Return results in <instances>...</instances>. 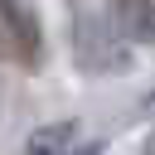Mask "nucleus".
<instances>
[{
    "mask_svg": "<svg viewBox=\"0 0 155 155\" xmlns=\"http://www.w3.org/2000/svg\"><path fill=\"white\" fill-rule=\"evenodd\" d=\"M68 44H73V68L87 78H121L136 68V53L126 48V39L116 34L111 19H97L87 10L73 15L68 24Z\"/></svg>",
    "mask_w": 155,
    "mask_h": 155,
    "instance_id": "1",
    "label": "nucleus"
},
{
    "mask_svg": "<svg viewBox=\"0 0 155 155\" xmlns=\"http://www.w3.org/2000/svg\"><path fill=\"white\" fill-rule=\"evenodd\" d=\"M136 155H155V126L145 131V140H140V150H136Z\"/></svg>",
    "mask_w": 155,
    "mask_h": 155,
    "instance_id": "6",
    "label": "nucleus"
},
{
    "mask_svg": "<svg viewBox=\"0 0 155 155\" xmlns=\"http://www.w3.org/2000/svg\"><path fill=\"white\" fill-rule=\"evenodd\" d=\"M116 34L126 44H150L155 48V0H111V15Z\"/></svg>",
    "mask_w": 155,
    "mask_h": 155,
    "instance_id": "3",
    "label": "nucleus"
},
{
    "mask_svg": "<svg viewBox=\"0 0 155 155\" xmlns=\"http://www.w3.org/2000/svg\"><path fill=\"white\" fill-rule=\"evenodd\" d=\"M0 34H5V53L19 73H39L48 48H44V24L39 10L29 0H0Z\"/></svg>",
    "mask_w": 155,
    "mask_h": 155,
    "instance_id": "2",
    "label": "nucleus"
},
{
    "mask_svg": "<svg viewBox=\"0 0 155 155\" xmlns=\"http://www.w3.org/2000/svg\"><path fill=\"white\" fill-rule=\"evenodd\" d=\"M78 121H48V126H39L29 140H24V155H73V145H78Z\"/></svg>",
    "mask_w": 155,
    "mask_h": 155,
    "instance_id": "4",
    "label": "nucleus"
},
{
    "mask_svg": "<svg viewBox=\"0 0 155 155\" xmlns=\"http://www.w3.org/2000/svg\"><path fill=\"white\" fill-rule=\"evenodd\" d=\"M140 107H145V111H155V92H145V97H140Z\"/></svg>",
    "mask_w": 155,
    "mask_h": 155,
    "instance_id": "7",
    "label": "nucleus"
},
{
    "mask_svg": "<svg viewBox=\"0 0 155 155\" xmlns=\"http://www.w3.org/2000/svg\"><path fill=\"white\" fill-rule=\"evenodd\" d=\"M73 155H102V140H82V145H73Z\"/></svg>",
    "mask_w": 155,
    "mask_h": 155,
    "instance_id": "5",
    "label": "nucleus"
}]
</instances>
